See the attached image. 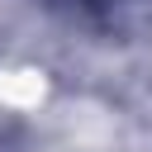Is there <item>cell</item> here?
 Segmentation results:
<instances>
[{"instance_id":"cell-1","label":"cell","mask_w":152,"mask_h":152,"mask_svg":"<svg viewBox=\"0 0 152 152\" xmlns=\"http://www.w3.org/2000/svg\"><path fill=\"white\" fill-rule=\"evenodd\" d=\"M0 100L24 109V104H38L43 100V81L38 71H0Z\"/></svg>"}]
</instances>
